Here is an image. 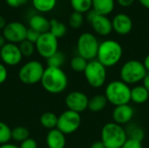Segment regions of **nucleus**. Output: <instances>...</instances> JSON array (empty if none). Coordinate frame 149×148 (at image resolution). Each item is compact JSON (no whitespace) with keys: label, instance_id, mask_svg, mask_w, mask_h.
<instances>
[{"label":"nucleus","instance_id":"obj_27","mask_svg":"<svg viewBox=\"0 0 149 148\" xmlns=\"http://www.w3.org/2000/svg\"><path fill=\"white\" fill-rule=\"evenodd\" d=\"M87 64H88V61L86 59H85L84 58H82L79 55H76L71 59L70 66H71L72 70L74 71L75 72H83L84 73Z\"/></svg>","mask_w":149,"mask_h":148},{"label":"nucleus","instance_id":"obj_16","mask_svg":"<svg viewBox=\"0 0 149 148\" xmlns=\"http://www.w3.org/2000/svg\"><path fill=\"white\" fill-rule=\"evenodd\" d=\"M90 24L93 31L100 36H107L113 31L112 21L107 16L97 14L96 17L90 22Z\"/></svg>","mask_w":149,"mask_h":148},{"label":"nucleus","instance_id":"obj_14","mask_svg":"<svg viewBox=\"0 0 149 148\" xmlns=\"http://www.w3.org/2000/svg\"><path fill=\"white\" fill-rule=\"evenodd\" d=\"M113 30L119 35H127L133 29V21L131 17L125 13H119L112 20Z\"/></svg>","mask_w":149,"mask_h":148},{"label":"nucleus","instance_id":"obj_26","mask_svg":"<svg viewBox=\"0 0 149 148\" xmlns=\"http://www.w3.org/2000/svg\"><path fill=\"white\" fill-rule=\"evenodd\" d=\"M70 3L74 11L79 13H86L92 10V0H70Z\"/></svg>","mask_w":149,"mask_h":148},{"label":"nucleus","instance_id":"obj_20","mask_svg":"<svg viewBox=\"0 0 149 148\" xmlns=\"http://www.w3.org/2000/svg\"><path fill=\"white\" fill-rule=\"evenodd\" d=\"M107 103L108 101L105 94H96L89 99L88 109L93 113H99L107 106Z\"/></svg>","mask_w":149,"mask_h":148},{"label":"nucleus","instance_id":"obj_5","mask_svg":"<svg viewBox=\"0 0 149 148\" xmlns=\"http://www.w3.org/2000/svg\"><path fill=\"white\" fill-rule=\"evenodd\" d=\"M147 74L148 72L144 66V64L135 59H131L125 62L120 71V80L128 85L143 81Z\"/></svg>","mask_w":149,"mask_h":148},{"label":"nucleus","instance_id":"obj_10","mask_svg":"<svg viewBox=\"0 0 149 148\" xmlns=\"http://www.w3.org/2000/svg\"><path fill=\"white\" fill-rule=\"evenodd\" d=\"M36 51L44 58L47 59L58 51V41L50 31L42 33L35 44Z\"/></svg>","mask_w":149,"mask_h":148},{"label":"nucleus","instance_id":"obj_11","mask_svg":"<svg viewBox=\"0 0 149 148\" xmlns=\"http://www.w3.org/2000/svg\"><path fill=\"white\" fill-rule=\"evenodd\" d=\"M28 28L18 21H12L7 23L6 26L3 30V36L7 43H12L19 44L26 39Z\"/></svg>","mask_w":149,"mask_h":148},{"label":"nucleus","instance_id":"obj_36","mask_svg":"<svg viewBox=\"0 0 149 148\" xmlns=\"http://www.w3.org/2000/svg\"><path fill=\"white\" fill-rule=\"evenodd\" d=\"M8 78V70L5 65L0 62V85L3 84Z\"/></svg>","mask_w":149,"mask_h":148},{"label":"nucleus","instance_id":"obj_46","mask_svg":"<svg viewBox=\"0 0 149 148\" xmlns=\"http://www.w3.org/2000/svg\"><path fill=\"white\" fill-rule=\"evenodd\" d=\"M6 43H7V42H6L4 37L3 36V34H0V49H1Z\"/></svg>","mask_w":149,"mask_h":148},{"label":"nucleus","instance_id":"obj_9","mask_svg":"<svg viewBox=\"0 0 149 148\" xmlns=\"http://www.w3.org/2000/svg\"><path fill=\"white\" fill-rule=\"evenodd\" d=\"M81 124L80 113L71 110H65L58 118L57 128L64 134H72L76 132Z\"/></svg>","mask_w":149,"mask_h":148},{"label":"nucleus","instance_id":"obj_22","mask_svg":"<svg viewBox=\"0 0 149 148\" xmlns=\"http://www.w3.org/2000/svg\"><path fill=\"white\" fill-rule=\"evenodd\" d=\"M58 118L54 113L52 112H45L44 113L39 119L41 126L45 128L50 130H52L54 128H57V124H58Z\"/></svg>","mask_w":149,"mask_h":148},{"label":"nucleus","instance_id":"obj_29","mask_svg":"<svg viewBox=\"0 0 149 148\" xmlns=\"http://www.w3.org/2000/svg\"><path fill=\"white\" fill-rule=\"evenodd\" d=\"M126 132H127L128 139H133V140H138L141 142H142V140L145 137L143 129L136 125H131L129 126V128L127 130H126Z\"/></svg>","mask_w":149,"mask_h":148},{"label":"nucleus","instance_id":"obj_30","mask_svg":"<svg viewBox=\"0 0 149 148\" xmlns=\"http://www.w3.org/2000/svg\"><path fill=\"white\" fill-rule=\"evenodd\" d=\"M11 130L6 123L0 121V145L9 143L11 140Z\"/></svg>","mask_w":149,"mask_h":148},{"label":"nucleus","instance_id":"obj_8","mask_svg":"<svg viewBox=\"0 0 149 148\" xmlns=\"http://www.w3.org/2000/svg\"><path fill=\"white\" fill-rule=\"evenodd\" d=\"M84 75L86 82L91 87L100 88L107 81V67L97 59L88 61L86 68L84 72Z\"/></svg>","mask_w":149,"mask_h":148},{"label":"nucleus","instance_id":"obj_37","mask_svg":"<svg viewBox=\"0 0 149 148\" xmlns=\"http://www.w3.org/2000/svg\"><path fill=\"white\" fill-rule=\"evenodd\" d=\"M6 3L12 8H17L24 6L28 3V0H5Z\"/></svg>","mask_w":149,"mask_h":148},{"label":"nucleus","instance_id":"obj_1","mask_svg":"<svg viewBox=\"0 0 149 148\" xmlns=\"http://www.w3.org/2000/svg\"><path fill=\"white\" fill-rule=\"evenodd\" d=\"M40 83L47 92L59 94L67 88L68 78L62 68L47 66L45 69Z\"/></svg>","mask_w":149,"mask_h":148},{"label":"nucleus","instance_id":"obj_42","mask_svg":"<svg viewBox=\"0 0 149 148\" xmlns=\"http://www.w3.org/2000/svg\"><path fill=\"white\" fill-rule=\"evenodd\" d=\"M6 24H7V23H6L5 17L3 16L0 15V30L3 31L4 29V27L6 26Z\"/></svg>","mask_w":149,"mask_h":148},{"label":"nucleus","instance_id":"obj_18","mask_svg":"<svg viewBox=\"0 0 149 148\" xmlns=\"http://www.w3.org/2000/svg\"><path fill=\"white\" fill-rule=\"evenodd\" d=\"M29 26L31 29L39 32L40 34L45 33L50 30V20L41 14H35L30 17Z\"/></svg>","mask_w":149,"mask_h":148},{"label":"nucleus","instance_id":"obj_13","mask_svg":"<svg viewBox=\"0 0 149 148\" xmlns=\"http://www.w3.org/2000/svg\"><path fill=\"white\" fill-rule=\"evenodd\" d=\"M89 98L86 93L80 91H73L67 94L65 99V106L68 110L81 113L88 109Z\"/></svg>","mask_w":149,"mask_h":148},{"label":"nucleus","instance_id":"obj_45","mask_svg":"<svg viewBox=\"0 0 149 148\" xmlns=\"http://www.w3.org/2000/svg\"><path fill=\"white\" fill-rule=\"evenodd\" d=\"M138 1L143 7L149 9V0H138Z\"/></svg>","mask_w":149,"mask_h":148},{"label":"nucleus","instance_id":"obj_3","mask_svg":"<svg viewBox=\"0 0 149 148\" xmlns=\"http://www.w3.org/2000/svg\"><path fill=\"white\" fill-rule=\"evenodd\" d=\"M105 96L114 106L127 105L131 101V88L122 80H113L107 85Z\"/></svg>","mask_w":149,"mask_h":148},{"label":"nucleus","instance_id":"obj_24","mask_svg":"<svg viewBox=\"0 0 149 148\" xmlns=\"http://www.w3.org/2000/svg\"><path fill=\"white\" fill-rule=\"evenodd\" d=\"M67 28L65 24L59 22L57 19H51L50 20V30L49 31L56 37L58 39L64 37L66 33Z\"/></svg>","mask_w":149,"mask_h":148},{"label":"nucleus","instance_id":"obj_43","mask_svg":"<svg viewBox=\"0 0 149 148\" xmlns=\"http://www.w3.org/2000/svg\"><path fill=\"white\" fill-rule=\"evenodd\" d=\"M0 148H19V146H17L16 144L9 142L3 145H0Z\"/></svg>","mask_w":149,"mask_h":148},{"label":"nucleus","instance_id":"obj_15","mask_svg":"<svg viewBox=\"0 0 149 148\" xmlns=\"http://www.w3.org/2000/svg\"><path fill=\"white\" fill-rule=\"evenodd\" d=\"M134 110L129 104L115 106L112 113L113 122L120 126L128 124L134 118Z\"/></svg>","mask_w":149,"mask_h":148},{"label":"nucleus","instance_id":"obj_4","mask_svg":"<svg viewBox=\"0 0 149 148\" xmlns=\"http://www.w3.org/2000/svg\"><path fill=\"white\" fill-rule=\"evenodd\" d=\"M127 139V132L120 125L108 122L102 127L101 141L107 148H121Z\"/></svg>","mask_w":149,"mask_h":148},{"label":"nucleus","instance_id":"obj_34","mask_svg":"<svg viewBox=\"0 0 149 148\" xmlns=\"http://www.w3.org/2000/svg\"><path fill=\"white\" fill-rule=\"evenodd\" d=\"M121 148H143L142 143L141 141L133 140V139H127L124 145Z\"/></svg>","mask_w":149,"mask_h":148},{"label":"nucleus","instance_id":"obj_23","mask_svg":"<svg viewBox=\"0 0 149 148\" xmlns=\"http://www.w3.org/2000/svg\"><path fill=\"white\" fill-rule=\"evenodd\" d=\"M34 9L39 12L52 11L57 4V0H31Z\"/></svg>","mask_w":149,"mask_h":148},{"label":"nucleus","instance_id":"obj_40","mask_svg":"<svg viewBox=\"0 0 149 148\" xmlns=\"http://www.w3.org/2000/svg\"><path fill=\"white\" fill-rule=\"evenodd\" d=\"M90 148H107V147H105L104 143H103L101 140H98V141L93 142V143L91 145Z\"/></svg>","mask_w":149,"mask_h":148},{"label":"nucleus","instance_id":"obj_19","mask_svg":"<svg viewBox=\"0 0 149 148\" xmlns=\"http://www.w3.org/2000/svg\"><path fill=\"white\" fill-rule=\"evenodd\" d=\"M92 9L99 15L107 16L113 12L115 7L114 0H92Z\"/></svg>","mask_w":149,"mask_h":148},{"label":"nucleus","instance_id":"obj_25","mask_svg":"<svg viewBox=\"0 0 149 148\" xmlns=\"http://www.w3.org/2000/svg\"><path fill=\"white\" fill-rule=\"evenodd\" d=\"M28 138H30V132L25 126H18L11 130V140L16 142L21 143Z\"/></svg>","mask_w":149,"mask_h":148},{"label":"nucleus","instance_id":"obj_38","mask_svg":"<svg viewBox=\"0 0 149 148\" xmlns=\"http://www.w3.org/2000/svg\"><path fill=\"white\" fill-rule=\"evenodd\" d=\"M135 0H117V3L122 7H129L131 6Z\"/></svg>","mask_w":149,"mask_h":148},{"label":"nucleus","instance_id":"obj_12","mask_svg":"<svg viewBox=\"0 0 149 148\" xmlns=\"http://www.w3.org/2000/svg\"><path fill=\"white\" fill-rule=\"evenodd\" d=\"M23 58L18 44L6 43L0 49V58L2 63L6 66H16L19 65Z\"/></svg>","mask_w":149,"mask_h":148},{"label":"nucleus","instance_id":"obj_6","mask_svg":"<svg viewBox=\"0 0 149 148\" xmlns=\"http://www.w3.org/2000/svg\"><path fill=\"white\" fill-rule=\"evenodd\" d=\"M45 67L38 60H30L24 63L18 71L19 80L25 85H35L41 82Z\"/></svg>","mask_w":149,"mask_h":148},{"label":"nucleus","instance_id":"obj_7","mask_svg":"<svg viewBox=\"0 0 149 148\" xmlns=\"http://www.w3.org/2000/svg\"><path fill=\"white\" fill-rule=\"evenodd\" d=\"M100 46L98 38L91 32L82 33L77 41V53L87 61L96 59Z\"/></svg>","mask_w":149,"mask_h":148},{"label":"nucleus","instance_id":"obj_17","mask_svg":"<svg viewBox=\"0 0 149 148\" xmlns=\"http://www.w3.org/2000/svg\"><path fill=\"white\" fill-rule=\"evenodd\" d=\"M45 141L48 148H65L66 144L65 134L58 128H54L48 132Z\"/></svg>","mask_w":149,"mask_h":148},{"label":"nucleus","instance_id":"obj_28","mask_svg":"<svg viewBox=\"0 0 149 148\" xmlns=\"http://www.w3.org/2000/svg\"><path fill=\"white\" fill-rule=\"evenodd\" d=\"M65 62V56L61 51H57L52 57L46 59L47 66L49 67H56L61 68Z\"/></svg>","mask_w":149,"mask_h":148},{"label":"nucleus","instance_id":"obj_41","mask_svg":"<svg viewBox=\"0 0 149 148\" xmlns=\"http://www.w3.org/2000/svg\"><path fill=\"white\" fill-rule=\"evenodd\" d=\"M142 85L147 89V91L149 92V73L147 74V76L144 78L143 81H142Z\"/></svg>","mask_w":149,"mask_h":148},{"label":"nucleus","instance_id":"obj_31","mask_svg":"<svg viewBox=\"0 0 149 148\" xmlns=\"http://www.w3.org/2000/svg\"><path fill=\"white\" fill-rule=\"evenodd\" d=\"M18 46H19V49H20V51H21L23 57H25V58L31 57L36 51L35 44L27 40H24L22 43H20L18 44Z\"/></svg>","mask_w":149,"mask_h":148},{"label":"nucleus","instance_id":"obj_2","mask_svg":"<svg viewBox=\"0 0 149 148\" xmlns=\"http://www.w3.org/2000/svg\"><path fill=\"white\" fill-rule=\"evenodd\" d=\"M122 55L123 48L121 44L115 40L107 39L100 43L96 59L104 66L109 68L116 65L120 61Z\"/></svg>","mask_w":149,"mask_h":148},{"label":"nucleus","instance_id":"obj_39","mask_svg":"<svg viewBox=\"0 0 149 148\" xmlns=\"http://www.w3.org/2000/svg\"><path fill=\"white\" fill-rule=\"evenodd\" d=\"M96 15H97V13L92 9V10H90L88 12H86V18H87V20L89 21V23L96 17Z\"/></svg>","mask_w":149,"mask_h":148},{"label":"nucleus","instance_id":"obj_33","mask_svg":"<svg viewBox=\"0 0 149 148\" xmlns=\"http://www.w3.org/2000/svg\"><path fill=\"white\" fill-rule=\"evenodd\" d=\"M40 33L31 29V28H28V31H27V34H26V39L27 41L31 42V43H33L34 44H36V42L38 41V38L40 37Z\"/></svg>","mask_w":149,"mask_h":148},{"label":"nucleus","instance_id":"obj_21","mask_svg":"<svg viewBox=\"0 0 149 148\" xmlns=\"http://www.w3.org/2000/svg\"><path fill=\"white\" fill-rule=\"evenodd\" d=\"M149 99V92L142 85H135L131 89V101L135 104H144Z\"/></svg>","mask_w":149,"mask_h":148},{"label":"nucleus","instance_id":"obj_44","mask_svg":"<svg viewBox=\"0 0 149 148\" xmlns=\"http://www.w3.org/2000/svg\"><path fill=\"white\" fill-rule=\"evenodd\" d=\"M143 64H144V66H145L148 73H149V53L146 56V58H145V59L143 61Z\"/></svg>","mask_w":149,"mask_h":148},{"label":"nucleus","instance_id":"obj_35","mask_svg":"<svg viewBox=\"0 0 149 148\" xmlns=\"http://www.w3.org/2000/svg\"><path fill=\"white\" fill-rule=\"evenodd\" d=\"M19 148H38V143L34 139L28 138L27 140L20 143Z\"/></svg>","mask_w":149,"mask_h":148},{"label":"nucleus","instance_id":"obj_32","mask_svg":"<svg viewBox=\"0 0 149 148\" xmlns=\"http://www.w3.org/2000/svg\"><path fill=\"white\" fill-rule=\"evenodd\" d=\"M84 22V17L82 13L73 11L69 17V24L73 29H79L82 26Z\"/></svg>","mask_w":149,"mask_h":148}]
</instances>
